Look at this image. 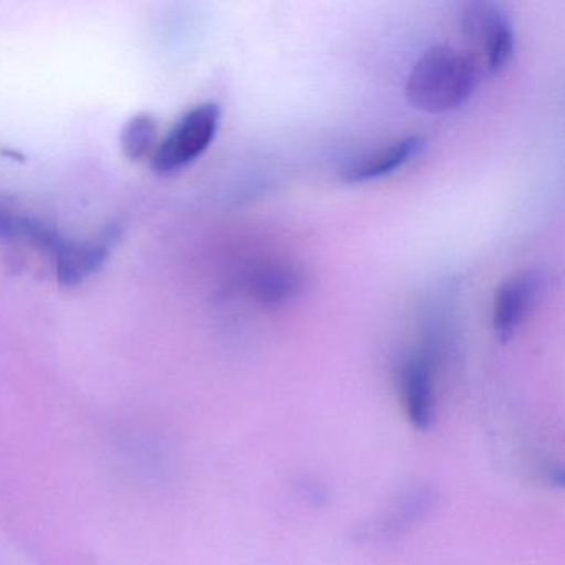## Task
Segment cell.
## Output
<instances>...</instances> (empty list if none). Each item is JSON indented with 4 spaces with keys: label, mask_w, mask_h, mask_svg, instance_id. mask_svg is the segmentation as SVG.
<instances>
[{
    "label": "cell",
    "mask_w": 565,
    "mask_h": 565,
    "mask_svg": "<svg viewBox=\"0 0 565 565\" xmlns=\"http://www.w3.org/2000/svg\"><path fill=\"white\" fill-rule=\"evenodd\" d=\"M250 294L264 306H284L303 290V276L289 264H267L250 277Z\"/></svg>",
    "instance_id": "ba28073f"
},
{
    "label": "cell",
    "mask_w": 565,
    "mask_h": 565,
    "mask_svg": "<svg viewBox=\"0 0 565 565\" xmlns=\"http://www.w3.org/2000/svg\"><path fill=\"white\" fill-rule=\"evenodd\" d=\"M466 54L476 62L482 77L501 72L514 55V28L508 12L489 0L466 6L461 15Z\"/></svg>",
    "instance_id": "7a4b0ae2"
},
{
    "label": "cell",
    "mask_w": 565,
    "mask_h": 565,
    "mask_svg": "<svg viewBox=\"0 0 565 565\" xmlns=\"http://www.w3.org/2000/svg\"><path fill=\"white\" fill-rule=\"evenodd\" d=\"M481 78V71L465 49L436 45L413 64L405 94L416 110L449 114L471 100Z\"/></svg>",
    "instance_id": "6da1fadb"
},
{
    "label": "cell",
    "mask_w": 565,
    "mask_h": 565,
    "mask_svg": "<svg viewBox=\"0 0 565 565\" xmlns=\"http://www.w3.org/2000/svg\"><path fill=\"white\" fill-rule=\"evenodd\" d=\"M426 140L423 137L402 138L382 150L373 151L369 157L360 158L343 171V180L350 184L372 183L392 177L396 171L412 163L425 150Z\"/></svg>",
    "instance_id": "52a82bcc"
},
{
    "label": "cell",
    "mask_w": 565,
    "mask_h": 565,
    "mask_svg": "<svg viewBox=\"0 0 565 565\" xmlns=\"http://www.w3.org/2000/svg\"><path fill=\"white\" fill-rule=\"evenodd\" d=\"M537 270H522L498 287L492 300V327L501 342H509L521 329L542 290Z\"/></svg>",
    "instance_id": "5b68a950"
},
{
    "label": "cell",
    "mask_w": 565,
    "mask_h": 565,
    "mask_svg": "<svg viewBox=\"0 0 565 565\" xmlns=\"http://www.w3.org/2000/svg\"><path fill=\"white\" fill-rule=\"evenodd\" d=\"M399 396L408 422L416 429L431 428L435 422V372L429 356H408L399 369Z\"/></svg>",
    "instance_id": "8992f818"
},
{
    "label": "cell",
    "mask_w": 565,
    "mask_h": 565,
    "mask_svg": "<svg viewBox=\"0 0 565 565\" xmlns=\"http://www.w3.org/2000/svg\"><path fill=\"white\" fill-rule=\"evenodd\" d=\"M160 145V127L153 115L140 114L131 118L121 131V148L130 160L153 158Z\"/></svg>",
    "instance_id": "9c48e42d"
},
{
    "label": "cell",
    "mask_w": 565,
    "mask_h": 565,
    "mask_svg": "<svg viewBox=\"0 0 565 565\" xmlns=\"http://www.w3.org/2000/svg\"><path fill=\"white\" fill-rule=\"evenodd\" d=\"M220 124V105L201 104L191 108L158 145L151 158L153 170L160 174L177 173L200 160L216 138Z\"/></svg>",
    "instance_id": "3957f363"
},
{
    "label": "cell",
    "mask_w": 565,
    "mask_h": 565,
    "mask_svg": "<svg viewBox=\"0 0 565 565\" xmlns=\"http://www.w3.org/2000/svg\"><path fill=\"white\" fill-rule=\"evenodd\" d=\"M118 239V227L110 226L98 236L72 239L49 227L39 247L49 250L55 264V276L65 287L78 286L97 274L107 263Z\"/></svg>",
    "instance_id": "277c9868"
}]
</instances>
